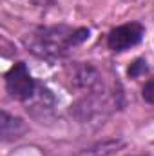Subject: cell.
I'll return each mask as SVG.
<instances>
[{"mask_svg": "<svg viewBox=\"0 0 154 156\" xmlns=\"http://www.w3.org/2000/svg\"><path fill=\"white\" fill-rule=\"evenodd\" d=\"M73 83L76 87H80V89L89 91V93H96V91H100L103 87L100 71L94 66H91V64H80V66L75 67Z\"/></svg>", "mask_w": 154, "mask_h": 156, "instance_id": "obj_4", "label": "cell"}, {"mask_svg": "<svg viewBox=\"0 0 154 156\" xmlns=\"http://www.w3.org/2000/svg\"><path fill=\"white\" fill-rule=\"evenodd\" d=\"M5 89H7L11 98L22 100V102H27L35 94L37 83L31 78V75H29V71H27L24 62L15 64L7 71V75H5Z\"/></svg>", "mask_w": 154, "mask_h": 156, "instance_id": "obj_2", "label": "cell"}, {"mask_svg": "<svg viewBox=\"0 0 154 156\" xmlns=\"http://www.w3.org/2000/svg\"><path fill=\"white\" fill-rule=\"evenodd\" d=\"M142 38H143V27L138 22H131V24H123V26L113 29L109 33L107 45L116 53H121V51H127V49L134 47L136 44H140Z\"/></svg>", "mask_w": 154, "mask_h": 156, "instance_id": "obj_3", "label": "cell"}, {"mask_svg": "<svg viewBox=\"0 0 154 156\" xmlns=\"http://www.w3.org/2000/svg\"><path fill=\"white\" fill-rule=\"evenodd\" d=\"M0 131H2V138L4 140H11V138H18L26 131V125H24V122L20 118H15V116H11L9 113L2 111Z\"/></svg>", "mask_w": 154, "mask_h": 156, "instance_id": "obj_5", "label": "cell"}, {"mask_svg": "<svg viewBox=\"0 0 154 156\" xmlns=\"http://www.w3.org/2000/svg\"><path fill=\"white\" fill-rule=\"evenodd\" d=\"M143 100L149 102V104H154V80L145 83V87H143Z\"/></svg>", "mask_w": 154, "mask_h": 156, "instance_id": "obj_7", "label": "cell"}, {"mask_svg": "<svg viewBox=\"0 0 154 156\" xmlns=\"http://www.w3.org/2000/svg\"><path fill=\"white\" fill-rule=\"evenodd\" d=\"M89 38V29L85 27H69V26H49L38 27L29 37H26L27 49L45 60L62 58L69 49L80 45Z\"/></svg>", "mask_w": 154, "mask_h": 156, "instance_id": "obj_1", "label": "cell"}, {"mask_svg": "<svg viewBox=\"0 0 154 156\" xmlns=\"http://www.w3.org/2000/svg\"><path fill=\"white\" fill-rule=\"evenodd\" d=\"M143 73H147V62L142 60V58L134 60V62L131 64V67H129V76L131 78H138V76H142Z\"/></svg>", "mask_w": 154, "mask_h": 156, "instance_id": "obj_6", "label": "cell"}]
</instances>
